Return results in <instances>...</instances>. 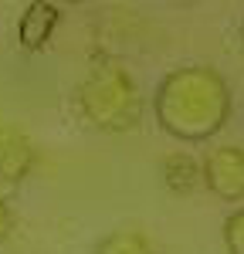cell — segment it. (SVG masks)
<instances>
[{
    "label": "cell",
    "mask_w": 244,
    "mask_h": 254,
    "mask_svg": "<svg viewBox=\"0 0 244 254\" xmlns=\"http://www.w3.org/2000/svg\"><path fill=\"white\" fill-rule=\"evenodd\" d=\"M75 112L88 129L122 136L142 122V98L119 61H95V68L75 88Z\"/></svg>",
    "instance_id": "7a4b0ae2"
},
{
    "label": "cell",
    "mask_w": 244,
    "mask_h": 254,
    "mask_svg": "<svg viewBox=\"0 0 244 254\" xmlns=\"http://www.w3.org/2000/svg\"><path fill=\"white\" fill-rule=\"evenodd\" d=\"M34 159H38V149L31 136L20 126L0 119V190L24 183L34 170Z\"/></svg>",
    "instance_id": "277c9868"
},
{
    "label": "cell",
    "mask_w": 244,
    "mask_h": 254,
    "mask_svg": "<svg viewBox=\"0 0 244 254\" xmlns=\"http://www.w3.org/2000/svg\"><path fill=\"white\" fill-rule=\"evenodd\" d=\"M241 41H244V20H241Z\"/></svg>",
    "instance_id": "30bf717a"
},
{
    "label": "cell",
    "mask_w": 244,
    "mask_h": 254,
    "mask_svg": "<svg viewBox=\"0 0 244 254\" xmlns=\"http://www.w3.org/2000/svg\"><path fill=\"white\" fill-rule=\"evenodd\" d=\"M163 183L173 190V193H186V190H193L197 183H200V163L190 156H177L163 159Z\"/></svg>",
    "instance_id": "52a82bcc"
},
{
    "label": "cell",
    "mask_w": 244,
    "mask_h": 254,
    "mask_svg": "<svg viewBox=\"0 0 244 254\" xmlns=\"http://www.w3.org/2000/svg\"><path fill=\"white\" fill-rule=\"evenodd\" d=\"M10 234H14V214H10L7 200L0 196V244H3V241H7Z\"/></svg>",
    "instance_id": "9c48e42d"
},
{
    "label": "cell",
    "mask_w": 244,
    "mask_h": 254,
    "mask_svg": "<svg viewBox=\"0 0 244 254\" xmlns=\"http://www.w3.org/2000/svg\"><path fill=\"white\" fill-rule=\"evenodd\" d=\"M200 183L227 203L244 200V149L241 146L210 149L200 159Z\"/></svg>",
    "instance_id": "3957f363"
},
{
    "label": "cell",
    "mask_w": 244,
    "mask_h": 254,
    "mask_svg": "<svg viewBox=\"0 0 244 254\" xmlns=\"http://www.w3.org/2000/svg\"><path fill=\"white\" fill-rule=\"evenodd\" d=\"M61 24V10L55 3H31V7H24V14L17 20V44L24 51H41L51 34H55V27Z\"/></svg>",
    "instance_id": "5b68a950"
},
{
    "label": "cell",
    "mask_w": 244,
    "mask_h": 254,
    "mask_svg": "<svg viewBox=\"0 0 244 254\" xmlns=\"http://www.w3.org/2000/svg\"><path fill=\"white\" fill-rule=\"evenodd\" d=\"M92 254H156V248H153V241L142 231L122 227V231H112V234L102 237Z\"/></svg>",
    "instance_id": "8992f818"
},
{
    "label": "cell",
    "mask_w": 244,
    "mask_h": 254,
    "mask_svg": "<svg viewBox=\"0 0 244 254\" xmlns=\"http://www.w3.org/2000/svg\"><path fill=\"white\" fill-rule=\"evenodd\" d=\"M153 112L163 132L180 142H207L231 119V85L210 64H180L153 92Z\"/></svg>",
    "instance_id": "6da1fadb"
},
{
    "label": "cell",
    "mask_w": 244,
    "mask_h": 254,
    "mask_svg": "<svg viewBox=\"0 0 244 254\" xmlns=\"http://www.w3.org/2000/svg\"><path fill=\"white\" fill-rule=\"evenodd\" d=\"M221 241L227 254H244V207L231 210L221 224Z\"/></svg>",
    "instance_id": "ba28073f"
}]
</instances>
